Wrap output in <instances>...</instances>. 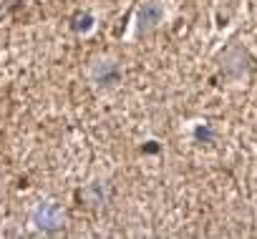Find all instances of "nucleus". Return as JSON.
I'll return each instance as SVG.
<instances>
[{
	"label": "nucleus",
	"mask_w": 257,
	"mask_h": 239,
	"mask_svg": "<svg viewBox=\"0 0 257 239\" xmlns=\"http://www.w3.org/2000/svg\"><path fill=\"white\" fill-rule=\"evenodd\" d=\"M33 221L41 226V229H58L63 224V211L58 204H41L33 214Z\"/></svg>",
	"instance_id": "nucleus-1"
},
{
	"label": "nucleus",
	"mask_w": 257,
	"mask_h": 239,
	"mask_svg": "<svg viewBox=\"0 0 257 239\" xmlns=\"http://www.w3.org/2000/svg\"><path fill=\"white\" fill-rule=\"evenodd\" d=\"M162 18H164L162 3H157V0H152V3H144V8H142V13H139V31H142V33H144V31H152L157 23H162Z\"/></svg>",
	"instance_id": "nucleus-2"
},
{
	"label": "nucleus",
	"mask_w": 257,
	"mask_h": 239,
	"mask_svg": "<svg viewBox=\"0 0 257 239\" xmlns=\"http://www.w3.org/2000/svg\"><path fill=\"white\" fill-rule=\"evenodd\" d=\"M118 76H121V71H118V66L111 63V61H101V63L93 68V78H96L98 83H106V86L116 83Z\"/></svg>",
	"instance_id": "nucleus-3"
},
{
	"label": "nucleus",
	"mask_w": 257,
	"mask_h": 239,
	"mask_svg": "<svg viewBox=\"0 0 257 239\" xmlns=\"http://www.w3.org/2000/svg\"><path fill=\"white\" fill-rule=\"evenodd\" d=\"M91 26H93V18H91L88 13H81V16L73 18V31H76V33H88Z\"/></svg>",
	"instance_id": "nucleus-4"
}]
</instances>
